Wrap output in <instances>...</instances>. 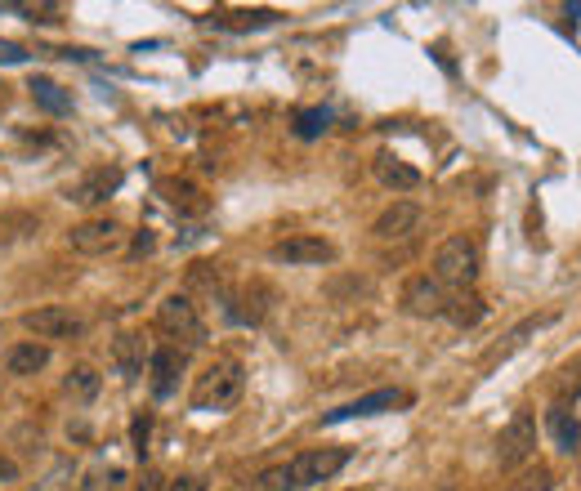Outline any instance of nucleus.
<instances>
[{
  "instance_id": "15",
  "label": "nucleus",
  "mask_w": 581,
  "mask_h": 491,
  "mask_svg": "<svg viewBox=\"0 0 581 491\" xmlns=\"http://www.w3.org/2000/svg\"><path fill=\"white\" fill-rule=\"evenodd\" d=\"M371 170H376L380 188L389 192H416L425 184V175L416 166H407L403 157H394V152H376V161H371Z\"/></svg>"
},
{
  "instance_id": "24",
  "label": "nucleus",
  "mask_w": 581,
  "mask_h": 491,
  "mask_svg": "<svg viewBox=\"0 0 581 491\" xmlns=\"http://www.w3.org/2000/svg\"><path fill=\"white\" fill-rule=\"evenodd\" d=\"M99 371H94V367H72L68 371V380H63V393H68V398L72 402H81V407H85V402H94V398H99Z\"/></svg>"
},
{
  "instance_id": "28",
  "label": "nucleus",
  "mask_w": 581,
  "mask_h": 491,
  "mask_svg": "<svg viewBox=\"0 0 581 491\" xmlns=\"http://www.w3.org/2000/svg\"><path fill=\"white\" fill-rule=\"evenodd\" d=\"M148 438H152V416H148V411H139L135 425H130V442H135V456L139 460H144V451H148Z\"/></svg>"
},
{
  "instance_id": "17",
  "label": "nucleus",
  "mask_w": 581,
  "mask_h": 491,
  "mask_svg": "<svg viewBox=\"0 0 581 491\" xmlns=\"http://www.w3.org/2000/svg\"><path fill=\"white\" fill-rule=\"evenodd\" d=\"M144 358H148V344L139 331H121L112 340V367H117L121 380H139L144 375Z\"/></svg>"
},
{
  "instance_id": "2",
  "label": "nucleus",
  "mask_w": 581,
  "mask_h": 491,
  "mask_svg": "<svg viewBox=\"0 0 581 491\" xmlns=\"http://www.w3.org/2000/svg\"><path fill=\"white\" fill-rule=\"evenodd\" d=\"M246 389V367L237 358H215L206 362L202 375H193L188 389V407L193 411H228Z\"/></svg>"
},
{
  "instance_id": "25",
  "label": "nucleus",
  "mask_w": 581,
  "mask_h": 491,
  "mask_svg": "<svg viewBox=\"0 0 581 491\" xmlns=\"http://www.w3.org/2000/svg\"><path fill=\"white\" fill-rule=\"evenodd\" d=\"M295 139H322L331 130V112L327 108H300L295 112Z\"/></svg>"
},
{
  "instance_id": "21",
  "label": "nucleus",
  "mask_w": 581,
  "mask_h": 491,
  "mask_svg": "<svg viewBox=\"0 0 581 491\" xmlns=\"http://www.w3.org/2000/svg\"><path fill=\"white\" fill-rule=\"evenodd\" d=\"M483 313H488V304H483L474 291H452V295H447V308H443V317L452 326H461V331H465V326H479Z\"/></svg>"
},
{
  "instance_id": "27",
  "label": "nucleus",
  "mask_w": 581,
  "mask_h": 491,
  "mask_svg": "<svg viewBox=\"0 0 581 491\" xmlns=\"http://www.w3.org/2000/svg\"><path fill=\"white\" fill-rule=\"evenodd\" d=\"M121 483H126V469L108 465V469H94V474H85L81 491H121Z\"/></svg>"
},
{
  "instance_id": "5",
  "label": "nucleus",
  "mask_w": 581,
  "mask_h": 491,
  "mask_svg": "<svg viewBox=\"0 0 581 491\" xmlns=\"http://www.w3.org/2000/svg\"><path fill=\"white\" fill-rule=\"evenodd\" d=\"M532 456H537V416L532 411H514L510 425L497 433V465L523 469Z\"/></svg>"
},
{
  "instance_id": "3",
  "label": "nucleus",
  "mask_w": 581,
  "mask_h": 491,
  "mask_svg": "<svg viewBox=\"0 0 581 491\" xmlns=\"http://www.w3.org/2000/svg\"><path fill=\"white\" fill-rule=\"evenodd\" d=\"M157 331L184 353L202 349V344H206V322H202V313H197L193 295H179V291L166 295V300L157 304Z\"/></svg>"
},
{
  "instance_id": "16",
  "label": "nucleus",
  "mask_w": 581,
  "mask_h": 491,
  "mask_svg": "<svg viewBox=\"0 0 581 491\" xmlns=\"http://www.w3.org/2000/svg\"><path fill=\"white\" fill-rule=\"evenodd\" d=\"M546 433H550V442H555V451H564V456H577L581 451V425H577V416H573L568 402H550Z\"/></svg>"
},
{
  "instance_id": "8",
  "label": "nucleus",
  "mask_w": 581,
  "mask_h": 491,
  "mask_svg": "<svg viewBox=\"0 0 581 491\" xmlns=\"http://www.w3.org/2000/svg\"><path fill=\"white\" fill-rule=\"evenodd\" d=\"M447 295L452 291H447L434 273H416V277H407V286H403V313L407 317H443Z\"/></svg>"
},
{
  "instance_id": "14",
  "label": "nucleus",
  "mask_w": 581,
  "mask_h": 491,
  "mask_svg": "<svg viewBox=\"0 0 581 491\" xmlns=\"http://www.w3.org/2000/svg\"><path fill=\"white\" fill-rule=\"evenodd\" d=\"M121 179H126V175H121L117 166L90 170V175H85L81 184H72V188H68V201H76V206H85V210H90V206H99V201H108L112 192L121 188Z\"/></svg>"
},
{
  "instance_id": "22",
  "label": "nucleus",
  "mask_w": 581,
  "mask_h": 491,
  "mask_svg": "<svg viewBox=\"0 0 581 491\" xmlns=\"http://www.w3.org/2000/svg\"><path fill=\"white\" fill-rule=\"evenodd\" d=\"M32 99H36V108H45L50 117H68L72 112V94L63 90V85H54L50 76H32Z\"/></svg>"
},
{
  "instance_id": "13",
  "label": "nucleus",
  "mask_w": 581,
  "mask_h": 491,
  "mask_svg": "<svg viewBox=\"0 0 581 491\" xmlns=\"http://www.w3.org/2000/svg\"><path fill=\"white\" fill-rule=\"evenodd\" d=\"M269 300H273L269 286L251 282V286H242V291H228L224 313H228V322H237V326H260L264 313H269Z\"/></svg>"
},
{
  "instance_id": "26",
  "label": "nucleus",
  "mask_w": 581,
  "mask_h": 491,
  "mask_svg": "<svg viewBox=\"0 0 581 491\" xmlns=\"http://www.w3.org/2000/svg\"><path fill=\"white\" fill-rule=\"evenodd\" d=\"M506 491H555V474L546 465H528Z\"/></svg>"
},
{
  "instance_id": "29",
  "label": "nucleus",
  "mask_w": 581,
  "mask_h": 491,
  "mask_svg": "<svg viewBox=\"0 0 581 491\" xmlns=\"http://www.w3.org/2000/svg\"><path fill=\"white\" fill-rule=\"evenodd\" d=\"M166 491H206V478L202 474H184V478H175Z\"/></svg>"
},
{
  "instance_id": "12",
  "label": "nucleus",
  "mask_w": 581,
  "mask_h": 491,
  "mask_svg": "<svg viewBox=\"0 0 581 491\" xmlns=\"http://www.w3.org/2000/svg\"><path fill=\"white\" fill-rule=\"evenodd\" d=\"M425 210L416 206V201H394V206H385L376 215V224H371V237L376 242H403V237H412L416 228H421Z\"/></svg>"
},
{
  "instance_id": "32",
  "label": "nucleus",
  "mask_w": 581,
  "mask_h": 491,
  "mask_svg": "<svg viewBox=\"0 0 581 491\" xmlns=\"http://www.w3.org/2000/svg\"><path fill=\"white\" fill-rule=\"evenodd\" d=\"M0 478H5V483H14V478H18V465H14V460H0Z\"/></svg>"
},
{
  "instance_id": "31",
  "label": "nucleus",
  "mask_w": 581,
  "mask_h": 491,
  "mask_svg": "<svg viewBox=\"0 0 581 491\" xmlns=\"http://www.w3.org/2000/svg\"><path fill=\"white\" fill-rule=\"evenodd\" d=\"M135 491H161V474H157V469H144V478L135 483Z\"/></svg>"
},
{
  "instance_id": "30",
  "label": "nucleus",
  "mask_w": 581,
  "mask_h": 491,
  "mask_svg": "<svg viewBox=\"0 0 581 491\" xmlns=\"http://www.w3.org/2000/svg\"><path fill=\"white\" fill-rule=\"evenodd\" d=\"M152 246H157V237H152V233H148V228H144V233H139V237H135V246H130V255H135V259H139V255H148V250H152Z\"/></svg>"
},
{
  "instance_id": "6",
  "label": "nucleus",
  "mask_w": 581,
  "mask_h": 491,
  "mask_svg": "<svg viewBox=\"0 0 581 491\" xmlns=\"http://www.w3.org/2000/svg\"><path fill=\"white\" fill-rule=\"evenodd\" d=\"M269 259L287 268H322V264H336V246L318 233H291L269 246Z\"/></svg>"
},
{
  "instance_id": "7",
  "label": "nucleus",
  "mask_w": 581,
  "mask_h": 491,
  "mask_svg": "<svg viewBox=\"0 0 581 491\" xmlns=\"http://www.w3.org/2000/svg\"><path fill=\"white\" fill-rule=\"evenodd\" d=\"M23 326L36 335V340H72V335L85 331V322L72 313V308L63 304H45V308H32V313H23Z\"/></svg>"
},
{
  "instance_id": "11",
  "label": "nucleus",
  "mask_w": 581,
  "mask_h": 491,
  "mask_svg": "<svg viewBox=\"0 0 581 491\" xmlns=\"http://www.w3.org/2000/svg\"><path fill=\"white\" fill-rule=\"evenodd\" d=\"M184 371H188V353L175 349V344H157V349L148 353V384H152V398H170Z\"/></svg>"
},
{
  "instance_id": "9",
  "label": "nucleus",
  "mask_w": 581,
  "mask_h": 491,
  "mask_svg": "<svg viewBox=\"0 0 581 491\" xmlns=\"http://www.w3.org/2000/svg\"><path fill=\"white\" fill-rule=\"evenodd\" d=\"M407 402H412V393H407V389H376V393H367V398H354V402H345V407L327 411V416H322V425H345V420H367V416H380V411L407 407Z\"/></svg>"
},
{
  "instance_id": "23",
  "label": "nucleus",
  "mask_w": 581,
  "mask_h": 491,
  "mask_svg": "<svg viewBox=\"0 0 581 491\" xmlns=\"http://www.w3.org/2000/svg\"><path fill=\"white\" fill-rule=\"evenodd\" d=\"M161 197H166L175 210H188V215H202L206 210L202 188H193L188 179H170V184H161Z\"/></svg>"
},
{
  "instance_id": "4",
  "label": "nucleus",
  "mask_w": 581,
  "mask_h": 491,
  "mask_svg": "<svg viewBox=\"0 0 581 491\" xmlns=\"http://www.w3.org/2000/svg\"><path fill=\"white\" fill-rule=\"evenodd\" d=\"M479 242L465 233L447 237L443 246L434 250V277L447 286V291H474V282H479Z\"/></svg>"
},
{
  "instance_id": "18",
  "label": "nucleus",
  "mask_w": 581,
  "mask_h": 491,
  "mask_svg": "<svg viewBox=\"0 0 581 491\" xmlns=\"http://www.w3.org/2000/svg\"><path fill=\"white\" fill-rule=\"evenodd\" d=\"M45 367H50V344H41V340H23V344H14V349L5 353V371L9 375H36Z\"/></svg>"
},
{
  "instance_id": "1",
  "label": "nucleus",
  "mask_w": 581,
  "mask_h": 491,
  "mask_svg": "<svg viewBox=\"0 0 581 491\" xmlns=\"http://www.w3.org/2000/svg\"><path fill=\"white\" fill-rule=\"evenodd\" d=\"M345 465H349V451L345 447H313V451L291 456L287 465L264 469L260 478H251V483H246V491H309V487L327 483V478H336Z\"/></svg>"
},
{
  "instance_id": "19",
  "label": "nucleus",
  "mask_w": 581,
  "mask_h": 491,
  "mask_svg": "<svg viewBox=\"0 0 581 491\" xmlns=\"http://www.w3.org/2000/svg\"><path fill=\"white\" fill-rule=\"evenodd\" d=\"M550 322H555V313H541V317H523V322H519V326H514V331L506 335V344H497V349H492L488 358H483V367L492 371V367H497V362H506L510 353H519L523 344H528V335H537L541 326H550Z\"/></svg>"
},
{
  "instance_id": "20",
  "label": "nucleus",
  "mask_w": 581,
  "mask_h": 491,
  "mask_svg": "<svg viewBox=\"0 0 581 491\" xmlns=\"http://www.w3.org/2000/svg\"><path fill=\"white\" fill-rule=\"evenodd\" d=\"M188 291H197V295H211V300L224 304L228 300V268L224 264H193L188 268Z\"/></svg>"
},
{
  "instance_id": "10",
  "label": "nucleus",
  "mask_w": 581,
  "mask_h": 491,
  "mask_svg": "<svg viewBox=\"0 0 581 491\" xmlns=\"http://www.w3.org/2000/svg\"><path fill=\"white\" fill-rule=\"evenodd\" d=\"M68 242L81 255H112V250H121V242H126V228L117 219H85V224H76L68 233Z\"/></svg>"
}]
</instances>
